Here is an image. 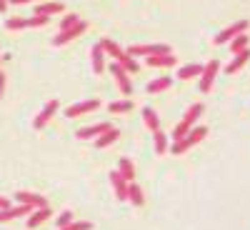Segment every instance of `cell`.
<instances>
[{
    "label": "cell",
    "instance_id": "2e32d148",
    "mask_svg": "<svg viewBox=\"0 0 250 230\" xmlns=\"http://www.w3.org/2000/svg\"><path fill=\"white\" fill-rule=\"evenodd\" d=\"M110 183H113V188H115V195H118V200H128V183L123 180V175L115 170V173H110Z\"/></svg>",
    "mask_w": 250,
    "mask_h": 230
},
{
    "label": "cell",
    "instance_id": "4dcf8cb0",
    "mask_svg": "<svg viewBox=\"0 0 250 230\" xmlns=\"http://www.w3.org/2000/svg\"><path fill=\"white\" fill-rule=\"evenodd\" d=\"M93 228V223H88V220H80V223H68L65 228H60V230H90Z\"/></svg>",
    "mask_w": 250,
    "mask_h": 230
},
{
    "label": "cell",
    "instance_id": "f546056e",
    "mask_svg": "<svg viewBox=\"0 0 250 230\" xmlns=\"http://www.w3.org/2000/svg\"><path fill=\"white\" fill-rule=\"evenodd\" d=\"M5 28L8 30H23V28H28V20L25 18H10V20H5Z\"/></svg>",
    "mask_w": 250,
    "mask_h": 230
},
{
    "label": "cell",
    "instance_id": "52a82bcc",
    "mask_svg": "<svg viewBox=\"0 0 250 230\" xmlns=\"http://www.w3.org/2000/svg\"><path fill=\"white\" fill-rule=\"evenodd\" d=\"M100 108V100L98 98H90V100H83V103H78V105H70L68 108V118H80V115H85V113H93V110H98Z\"/></svg>",
    "mask_w": 250,
    "mask_h": 230
},
{
    "label": "cell",
    "instance_id": "836d02e7",
    "mask_svg": "<svg viewBox=\"0 0 250 230\" xmlns=\"http://www.w3.org/2000/svg\"><path fill=\"white\" fill-rule=\"evenodd\" d=\"M73 218H75V215H73L70 210H62V213H60V218H58V225H60V228H65L68 223H73Z\"/></svg>",
    "mask_w": 250,
    "mask_h": 230
},
{
    "label": "cell",
    "instance_id": "4fadbf2b",
    "mask_svg": "<svg viewBox=\"0 0 250 230\" xmlns=\"http://www.w3.org/2000/svg\"><path fill=\"white\" fill-rule=\"evenodd\" d=\"M48 218H50V205H48V208H38V210H33L30 218H28V230H35L38 225H43Z\"/></svg>",
    "mask_w": 250,
    "mask_h": 230
},
{
    "label": "cell",
    "instance_id": "9c48e42d",
    "mask_svg": "<svg viewBox=\"0 0 250 230\" xmlns=\"http://www.w3.org/2000/svg\"><path fill=\"white\" fill-rule=\"evenodd\" d=\"M110 73H113L115 80H118L120 93H123V95H133V85H130V80H128V73L120 68V63H113V65H110Z\"/></svg>",
    "mask_w": 250,
    "mask_h": 230
},
{
    "label": "cell",
    "instance_id": "ac0fdd59",
    "mask_svg": "<svg viewBox=\"0 0 250 230\" xmlns=\"http://www.w3.org/2000/svg\"><path fill=\"white\" fill-rule=\"evenodd\" d=\"M118 138H120V130L118 128H108L105 133H100V138L95 140V148H108V145H113Z\"/></svg>",
    "mask_w": 250,
    "mask_h": 230
},
{
    "label": "cell",
    "instance_id": "83f0119b",
    "mask_svg": "<svg viewBox=\"0 0 250 230\" xmlns=\"http://www.w3.org/2000/svg\"><path fill=\"white\" fill-rule=\"evenodd\" d=\"M113 115H118V113H130L133 110V103L130 100H118V103H110V108H108Z\"/></svg>",
    "mask_w": 250,
    "mask_h": 230
},
{
    "label": "cell",
    "instance_id": "d6986e66",
    "mask_svg": "<svg viewBox=\"0 0 250 230\" xmlns=\"http://www.w3.org/2000/svg\"><path fill=\"white\" fill-rule=\"evenodd\" d=\"M118 173L123 175L125 183H133V180H135V168H133V163H130L128 158H120V163H118Z\"/></svg>",
    "mask_w": 250,
    "mask_h": 230
},
{
    "label": "cell",
    "instance_id": "6da1fadb",
    "mask_svg": "<svg viewBox=\"0 0 250 230\" xmlns=\"http://www.w3.org/2000/svg\"><path fill=\"white\" fill-rule=\"evenodd\" d=\"M200 113H203V105H200V103H195V105L188 108L185 118H183V120L175 125V130H173V140H183L188 133H190V128L195 125V120L200 118Z\"/></svg>",
    "mask_w": 250,
    "mask_h": 230
},
{
    "label": "cell",
    "instance_id": "9a60e30c",
    "mask_svg": "<svg viewBox=\"0 0 250 230\" xmlns=\"http://www.w3.org/2000/svg\"><path fill=\"white\" fill-rule=\"evenodd\" d=\"M250 60V48L248 50H243V53H235V58L230 60V63H228V68H225V73L228 75H233V73H238L243 65H245V63Z\"/></svg>",
    "mask_w": 250,
    "mask_h": 230
},
{
    "label": "cell",
    "instance_id": "d590c367",
    "mask_svg": "<svg viewBox=\"0 0 250 230\" xmlns=\"http://www.w3.org/2000/svg\"><path fill=\"white\" fill-rule=\"evenodd\" d=\"M3 90H5V75L0 73V98H3Z\"/></svg>",
    "mask_w": 250,
    "mask_h": 230
},
{
    "label": "cell",
    "instance_id": "7c38bea8",
    "mask_svg": "<svg viewBox=\"0 0 250 230\" xmlns=\"http://www.w3.org/2000/svg\"><path fill=\"white\" fill-rule=\"evenodd\" d=\"M145 60H148V65H153V68H170V65H175L178 58L173 53H165V55H148Z\"/></svg>",
    "mask_w": 250,
    "mask_h": 230
},
{
    "label": "cell",
    "instance_id": "8fae6325",
    "mask_svg": "<svg viewBox=\"0 0 250 230\" xmlns=\"http://www.w3.org/2000/svg\"><path fill=\"white\" fill-rule=\"evenodd\" d=\"M30 213H33V208L18 203V208H5V210H0V223H8V220H15L20 215H30Z\"/></svg>",
    "mask_w": 250,
    "mask_h": 230
},
{
    "label": "cell",
    "instance_id": "d4e9b609",
    "mask_svg": "<svg viewBox=\"0 0 250 230\" xmlns=\"http://www.w3.org/2000/svg\"><path fill=\"white\" fill-rule=\"evenodd\" d=\"M53 13H62V3H40L35 8V15H53Z\"/></svg>",
    "mask_w": 250,
    "mask_h": 230
},
{
    "label": "cell",
    "instance_id": "ba28073f",
    "mask_svg": "<svg viewBox=\"0 0 250 230\" xmlns=\"http://www.w3.org/2000/svg\"><path fill=\"white\" fill-rule=\"evenodd\" d=\"M170 53V45H130L128 48V55H165Z\"/></svg>",
    "mask_w": 250,
    "mask_h": 230
},
{
    "label": "cell",
    "instance_id": "30bf717a",
    "mask_svg": "<svg viewBox=\"0 0 250 230\" xmlns=\"http://www.w3.org/2000/svg\"><path fill=\"white\" fill-rule=\"evenodd\" d=\"M55 113H58V100H50L48 105H45L43 110H40V115L35 118V123H33V125H35V130H43L45 125H48V120H50Z\"/></svg>",
    "mask_w": 250,
    "mask_h": 230
},
{
    "label": "cell",
    "instance_id": "ffe728a7",
    "mask_svg": "<svg viewBox=\"0 0 250 230\" xmlns=\"http://www.w3.org/2000/svg\"><path fill=\"white\" fill-rule=\"evenodd\" d=\"M100 48L105 50V55H113L118 63H120L123 55H125V50H120V45L115 43V40H108V38H105V40H100Z\"/></svg>",
    "mask_w": 250,
    "mask_h": 230
},
{
    "label": "cell",
    "instance_id": "e0dca14e",
    "mask_svg": "<svg viewBox=\"0 0 250 230\" xmlns=\"http://www.w3.org/2000/svg\"><path fill=\"white\" fill-rule=\"evenodd\" d=\"M110 128L108 123H95V125H90V128H80L78 130V138L80 140H88V138H95V135H100V133H105Z\"/></svg>",
    "mask_w": 250,
    "mask_h": 230
},
{
    "label": "cell",
    "instance_id": "8992f818",
    "mask_svg": "<svg viewBox=\"0 0 250 230\" xmlns=\"http://www.w3.org/2000/svg\"><path fill=\"white\" fill-rule=\"evenodd\" d=\"M15 200L20 203V205H28V208H33V210H38V208H48V200H45V195H38V193H15Z\"/></svg>",
    "mask_w": 250,
    "mask_h": 230
},
{
    "label": "cell",
    "instance_id": "5bb4252c",
    "mask_svg": "<svg viewBox=\"0 0 250 230\" xmlns=\"http://www.w3.org/2000/svg\"><path fill=\"white\" fill-rule=\"evenodd\" d=\"M90 55H93V73H95V75H100L103 70H105V50H103V48H100V43H98V45H93Z\"/></svg>",
    "mask_w": 250,
    "mask_h": 230
},
{
    "label": "cell",
    "instance_id": "603a6c76",
    "mask_svg": "<svg viewBox=\"0 0 250 230\" xmlns=\"http://www.w3.org/2000/svg\"><path fill=\"white\" fill-rule=\"evenodd\" d=\"M143 120H145V125H148V130H160V118H158V113L155 110H150V108H145L143 110Z\"/></svg>",
    "mask_w": 250,
    "mask_h": 230
},
{
    "label": "cell",
    "instance_id": "f1b7e54d",
    "mask_svg": "<svg viewBox=\"0 0 250 230\" xmlns=\"http://www.w3.org/2000/svg\"><path fill=\"white\" fill-rule=\"evenodd\" d=\"M120 68H123L125 73H138V63H135V58H133V55L125 53V55H123V60H120Z\"/></svg>",
    "mask_w": 250,
    "mask_h": 230
},
{
    "label": "cell",
    "instance_id": "484cf974",
    "mask_svg": "<svg viewBox=\"0 0 250 230\" xmlns=\"http://www.w3.org/2000/svg\"><path fill=\"white\" fill-rule=\"evenodd\" d=\"M153 138H155V153H158V155H165V153H168V135H165L163 130H155Z\"/></svg>",
    "mask_w": 250,
    "mask_h": 230
},
{
    "label": "cell",
    "instance_id": "d6a6232c",
    "mask_svg": "<svg viewBox=\"0 0 250 230\" xmlns=\"http://www.w3.org/2000/svg\"><path fill=\"white\" fill-rule=\"evenodd\" d=\"M28 20V28H40L48 23V15H33V18H25Z\"/></svg>",
    "mask_w": 250,
    "mask_h": 230
},
{
    "label": "cell",
    "instance_id": "5b68a950",
    "mask_svg": "<svg viewBox=\"0 0 250 230\" xmlns=\"http://www.w3.org/2000/svg\"><path fill=\"white\" fill-rule=\"evenodd\" d=\"M85 30H88V23H85V20H80V23H75L73 28L60 30V35H55V45H65V43H70V40H75L78 35H83Z\"/></svg>",
    "mask_w": 250,
    "mask_h": 230
},
{
    "label": "cell",
    "instance_id": "74e56055",
    "mask_svg": "<svg viewBox=\"0 0 250 230\" xmlns=\"http://www.w3.org/2000/svg\"><path fill=\"white\" fill-rule=\"evenodd\" d=\"M8 10V0H0V13H5Z\"/></svg>",
    "mask_w": 250,
    "mask_h": 230
},
{
    "label": "cell",
    "instance_id": "1f68e13d",
    "mask_svg": "<svg viewBox=\"0 0 250 230\" xmlns=\"http://www.w3.org/2000/svg\"><path fill=\"white\" fill-rule=\"evenodd\" d=\"M75 23H80V18L70 13V15H65V18H62V20H60V30H68V28H73Z\"/></svg>",
    "mask_w": 250,
    "mask_h": 230
},
{
    "label": "cell",
    "instance_id": "277c9868",
    "mask_svg": "<svg viewBox=\"0 0 250 230\" xmlns=\"http://www.w3.org/2000/svg\"><path fill=\"white\" fill-rule=\"evenodd\" d=\"M245 30H248V20H238V23H233L230 28H225V30H220V33L215 35V45L230 43L235 35H240V33H245Z\"/></svg>",
    "mask_w": 250,
    "mask_h": 230
},
{
    "label": "cell",
    "instance_id": "8d00e7d4",
    "mask_svg": "<svg viewBox=\"0 0 250 230\" xmlns=\"http://www.w3.org/2000/svg\"><path fill=\"white\" fill-rule=\"evenodd\" d=\"M8 3H13V5H23V3H35V0H8Z\"/></svg>",
    "mask_w": 250,
    "mask_h": 230
},
{
    "label": "cell",
    "instance_id": "4316f807",
    "mask_svg": "<svg viewBox=\"0 0 250 230\" xmlns=\"http://www.w3.org/2000/svg\"><path fill=\"white\" fill-rule=\"evenodd\" d=\"M230 50H233V55L248 50V35H245V33H240V35H235V38L230 40Z\"/></svg>",
    "mask_w": 250,
    "mask_h": 230
},
{
    "label": "cell",
    "instance_id": "e575fe53",
    "mask_svg": "<svg viewBox=\"0 0 250 230\" xmlns=\"http://www.w3.org/2000/svg\"><path fill=\"white\" fill-rule=\"evenodd\" d=\"M5 208H10V200L5 195H0V210H5Z\"/></svg>",
    "mask_w": 250,
    "mask_h": 230
},
{
    "label": "cell",
    "instance_id": "7402d4cb",
    "mask_svg": "<svg viewBox=\"0 0 250 230\" xmlns=\"http://www.w3.org/2000/svg\"><path fill=\"white\" fill-rule=\"evenodd\" d=\"M128 200H130L133 205H138V208L145 203V195H143V190H140L138 183H128Z\"/></svg>",
    "mask_w": 250,
    "mask_h": 230
},
{
    "label": "cell",
    "instance_id": "44dd1931",
    "mask_svg": "<svg viewBox=\"0 0 250 230\" xmlns=\"http://www.w3.org/2000/svg\"><path fill=\"white\" fill-rule=\"evenodd\" d=\"M170 85H173V78L163 75V78H158V80L148 83V93H150V95H155V93H163V90H168Z\"/></svg>",
    "mask_w": 250,
    "mask_h": 230
},
{
    "label": "cell",
    "instance_id": "3957f363",
    "mask_svg": "<svg viewBox=\"0 0 250 230\" xmlns=\"http://www.w3.org/2000/svg\"><path fill=\"white\" fill-rule=\"evenodd\" d=\"M218 70H220V63L218 60H210L208 65H203V73H200V93H210Z\"/></svg>",
    "mask_w": 250,
    "mask_h": 230
},
{
    "label": "cell",
    "instance_id": "cb8c5ba5",
    "mask_svg": "<svg viewBox=\"0 0 250 230\" xmlns=\"http://www.w3.org/2000/svg\"><path fill=\"white\" fill-rule=\"evenodd\" d=\"M200 73H203V65L193 63V65H183V68L178 70V78H180V80H190V78H195V75H200Z\"/></svg>",
    "mask_w": 250,
    "mask_h": 230
},
{
    "label": "cell",
    "instance_id": "7a4b0ae2",
    "mask_svg": "<svg viewBox=\"0 0 250 230\" xmlns=\"http://www.w3.org/2000/svg\"><path fill=\"white\" fill-rule=\"evenodd\" d=\"M205 135H208V128H190V133H188L183 140H175V143H173L170 153H173V155H183L185 150H190L193 145H198Z\"/></svg>",
    "mask_w": 250,
    "mask_h": 230
}]
</instances>
